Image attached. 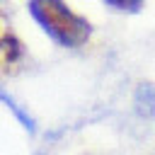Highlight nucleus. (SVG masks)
I'll list each match as a JSON object with an SVG mask.
<instances>
[{
    "label": "nucleus",
    "instance_id": "f257e3e1",
    "mask_svg": "<svg viewBox=\"0 0 155 155\" xmlns=\"http://www.w3.org/2000/svg\"><path fill=\"white\" fill-rule=\"evenodd\" d=\"M27 10L39 29L63 48H80L92 36V24L65 0H27Z\"/></svg>",
    "mask_w": 155,
    "mask_h": 155
},
{
    "label": "nucleus",
    "instance_id": "20e7f679",
    "mask_svg": "<svg viewBox=\"0 0 155 155\" xmlns=\"http://www.w3.org/2000/svg\"><path fill=\"white\" fill-rule=\"evenodd\" d=\"M102 2L109 5L111 10H116V12H126V15H136V12H140L143 5H145V0H102Z\"/></svg>",
    "mask_w": 155,
    "mask_h": 155
},
{
    "label": "nucleus",
    "instance_id": "7ed1b4c3",
    "mask_svg": "<svg viewBox=\"0 0 155 155\" xmlns=\"http://www.w3.org/2000/svg\"><path fill=\"white\" fill-rule=\"evenodd\" d=\"M0 99H2V102H5V104H7L10 109H12V111H15V116H17L19 121H22V126H24V128H27L29 133H34V131H36V124H34V119H31V116H29V114H27V111H24V109H22V107H19V104H17L15 99H12V97H10V94L0 92Z\"/></svg>",
    "mask_w": 155,
    "mask_h": 155
},
{
    "label": "nucleus",
    "instance_id": "f03ea898",
    "mask_svg": "<svg viewBox=\"0 0 155 155\" xmlns=\"http://www.w3.org/2000/svg\"><path fill=\"white\" fill-rule=\"evenodd\" d=\"M133 111L140 119H155V82H140L136 87Z\"/></svg>",
    "mask_w": 155,
    "mask_h": 155
}]
</instances>
